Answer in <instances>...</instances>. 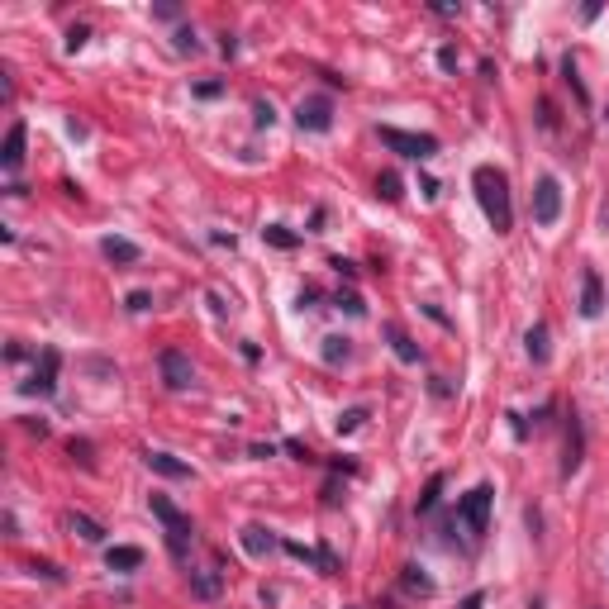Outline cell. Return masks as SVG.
Returning <instances> with one entry per match:
<instances>
[{"instance_id": "obj_13", "label": "cell", "mask_w": 609, "mask_h": 609, "mask_svg": "<svg viewBox=\"0 0 609 609\" xmlns=\"http://www.w3.org/2000/svg\"><path fill=\"white\" fill-rule=\"evenodd\" d=\"M53 376H58V353H53V348H48V353H43V367L39 372H34V381H29V386H24V391H53Z\"/></svg>"}, {"instance_id": "obj_5", "label": "cell", "mask_w": 609, "mask_h": 609, "mask_svg": "<svg viewBox=\"0 0 609 609\" xmlns=\"http://www.w3.org/2000/svg\"><path fill=\"white\" fill-rule=\"evenodd\" d=\"M158 367H162L167 391H191V386H196V367H191V357L177 353V348H167V353L158 357Z\"/></svg>"}, {"instance_id": "obj_18", "label": "cell", "mask_w": 609, "mask_h": 609, "mask_svg": "<svg viewBox=\"0 0 609 609\" xmlns=\"http://www.w3.org/2000/svg\"><path fill=\"white\" fill-rule=\"evenodd\" d=\"M191 590H196L200 600H215V595H219V576H215V571H191Z\"/></svg>"}, {"instance_id": "obj_12", "label": "cell", "mask_w": 609, "mask_h": 609, "mask_svg": "<svg viewBox=\"0 0 609 609\" xmlns=\"http://www.w3.org/2000/svg\"><path fill=\"white\" fill-rule=\"evenodd\" d=\"M243 548L253 552V557H267V552L276 548L272 529H262V524H248V529H243Z\"/></svg>"}, {"instance_id": "obj_19", "label": "cell", "mask_w": 609, "mask_h": 609, "mask_svg": "<svg viewBox=\"0 0 609 609\" xmlns=\"http://www.w3.org/2000/svg\"><path fill=\"white\" fill-rule=\"evenodd\" d=\"M72 529H77L81 538H86V543H100V538H105V529H100L91 514H72Z\"/></svg>"}, {"instance_id": "obj_28", "label": "cell", "mask_w": 609, "mask_h": 609, "mask_svg": "<svg viewBox=\"0 0 609 609\" xmlns=\"http://www.w3.org/2000/svg\"><path fill=\"white\" fill-rule=\"evenodd\" d=\"M438 67H448V72H452V67H457V53H452V48H443V53H438Z\"/></svg>"}, {"instance_id": "obj_17", "label": "cell", "mask_w": 609, "mask_h": 609, "mask_svg": "<svg viewBox=\"0 0 609 609\" xmlns=\"http://www.w3.org/2000/svg\"><path fill=\"white\" fill-rule=\"evenodd\" d=\"M386 338H391V348H395V357H400V362H419V348H414V343L400 334L395 324H386Z\"/></svg>"}, {"instance_id": "obj_11", "label": "cell", "mask_w": 609, "mask_h": 609, "mask_svg": "<svg viewBox=\"0 0 609 609\" xmlns=\"http://www.w3.org/2000/svg\"><path fill=\"white\" fill-rule=\"evenodd\" d=\"M100 253L110 257V262H124V267H134L138 262V243H129V238H100Z\"/></svg>"}, {"instance_id": "obj_2", "label": "cell", "mask_w": 609, "mask_h": 609, "mask_svg": "<svg viewBox=\"0 0 609 609\" xmlns=\"http://www.w3.org/2000/svg\"><path fill=\"white\" fill-rule=\"evenodd\" d=\"M148 510H153V519L167 529V548H172V557H177V562H186V557H191V543H196L191 519H186V514H181L167 495H153V500H148Z\"/></svg>"}, {"instance_id": "obj_23", "label": "cell", "mask_w": 609, "mask_h": 609, "mask_svg": "<svg viewBox=\"0 0 609 609\" xmlns=\"http://www.w3.org/2000/svg\"><path fill=\"white\" fill-rule=\"evenodd\" d=\"M262 234H267V243H276V248H295V234H286L281 224H267Z\"/></svg>"}, {"instance_id": "obj_29", "label": "cell", "mask_w": 609, "mask_h": 609, "mask_svg": "<svg viewBox=\"0 0 609 609\" xmlns=\"http://www.w3.org/2000/svg\"><path fill=\"white\" fill-rule=\"evenodd\" d=\"M486 605V595H481V590H476V595H467V600H462V609H481Z\"/></svg>"}, {"instance_id": "obj_25", "label": "cell", "mask_w": 609, "mask_h": 609, "mask_svg": "<svg viewBox=\"0 0 609 609\" xmlns=\"http://www.w3.org/2000/svg\"><path fill=\"white\" fill-rule=\"evenodd\" d=\"M177 48H181V53H196V48H200L196 34H191V29H181V34H177Z\"/></svg>"}, {"instance_id": "obj_8", "label": "cell", "mask_w": 609, "mask_h": 609, "mask_svg": "<svg viewBox=\"0 0 609 609\" xmlns=\"http://www.w3.org/2000/svg\"><path fill=\"white\" fill-rule=\"evenodd\" d=\"M143 462H148V472L167 476V481H191V462H181L172 452H143Z\"/></svg>"}, {"instance_id": "obj_10", "label": "cell", "mask_w": 609, "mask_h": 609, "mask_svg": "<svg viewBox=\"0 0 609 609\" xmlns=\"http://www.w3.org/2000/svg\"><path fill=\"white\" fill-rule=\"evenodd\" d=\"M20 162H24V124H10L5 148H0V167H5V172H15Z\"/></svg>"}, {"instance_id": "obj_6", "label": "cell", "mask_w": 609, "mask_h": 609, "mask_svg": "<svg viewBox=\"0 0 609 609\" xmlns=\"http://www.w3.org/2000/svg\"><path fill=\"white\" fill-rule=\"evenodd\" d=\"M557 215H562V186H557V177H543L533 186V219L538 224H557Z\"/></svg>"}, {"instance_id": "obj_21", "label": "cell", "mask_w": 609, "mask_h": 609, "mask_svg": "<svg viewBox=\"0 0 609 609\" xmlns=\"http://www.w3.org/2000/svg\"><path fill=\"white\" fill-rule=\"evenodd\" d=\"M348 338H324V362H348Z\"/></svg>"}, {"instance_id": "obj_1", "label": "cell", "mask_w": 609, "mask_h": 609, "mask_svg": "<svg viewBox=\"0 0 609 609\" xmlns=\"http://www.w3.org/2000/svg\"><path fill=\"white\" fill-rule=\"evenodd\" d=\"M472 186H476V200H481L486 219H491V229H495V234H510V229H514V200H510V181H505V172H495V167H476Z\"/></svg>"}, {"instance_id": "obj_16", "label": "cell", "mask_w": 609, "mask_h": 609, "mask_svg": "<svg viewBox=\"0 0 609 609\" xmlns=\"http://www.w3.org/2000/svg\"><path fill=\"white\" fill-rule=\"evenodd\" d=\"M110 571H134V567H143V552L138 548H110Z\"/></svg>"}, {"instance_id": "obj_26", "label": "cell", "mask_w": 609, "mask_h": 609, "mask_svg": "<svg viewBox=\"0 0 609 609\" xmlns=\"http://www.w3.org/2000/svg\"><path fill=\"white\" fill-rule=\"evenodd\" d=\"M148 305H153V295H148V291H134V295H129V310H148Z\"/></svg>"}, {"instance_id": "obj_15", "label": "cell", "mask_w": 609, "mask_h": 609, "mask_svg": "<svg viewBox=\"0 0 609 609\" xmlns=\"http://www.w3.org/2000/svg\"><path fill=\"white\" fill-rule=\"evenodd\" d=\"M524 348H529L533 362H548V324H533L529 338H524Z\"/></svg>"}, {"instance_id": "obj_9", "label": "cell", "mask_w": 609, "mask_h": 609, "mask_svg": "<svg viewBox=\"0 0 609 609\" xmlns=\"http://www.w3.org/2000/svg\"><path fill=\"white\" fill-rule=\"evenodd\" d=\"M600 310H605V286H600V276L595 272H586L581 276V315L595 319Z\"/></svg>"}, {"instance_id": "obj_14", "label": "cell", "mask_w": 609, "mask_h": 609, "mask_svg": "<svg viewBox=\"0 0 609 609\" xmlns=\"http://www.w3.org/2000/svg\"><path fill=\"white\" fill-rule=\"evenodd\" d=\"M581 467V424L571 419V433H567V457H562V476H571Z\"/></svg>"}, {"instance_id": "obj_7", "label": "cell", "mask_w": 609, "mask_h": 609, "mask_svg": "<svg viewBox=\"0 0 609 609\" xmlns=\"http://www.w3.org/2000/svg\"><path fill=\"white\" fill-rule=\"evenodd\" d=\"M295 124L300 129H310V134H324L329 124H334V105H329V96H310L295 105Z\"/></svg>"}, {"instance_id": "obj_20", "label": "cell", "mask_w": 609, "mask_h": 609, "mask_svg": "<svg viewBox=\"0 0 609 609\" xmlns=\"http://www.w3.org/2000/svg\"><path fill=\"white\" fill-rule=\"evenodd\" d=\"M405 590H414V595H433V581L419 567H405Z\"/></svg>"}, {"instance_id": "obj_3", "label": "cell", "mask_w": 609, "mask_h": 609, "mask_svg": "<svg viewBox=\"0 0 609 609\" xmlns=\"http://www.w3.org/2000/svg\"><path fill=\"white\" fill-rule=\"evenodd\" d=\"M381 143L391 148V153H400V158H414V162H429L433 153H438V138L433 134H405V129H381Z\"/></svg>"}, {"instance_id": "obj_22", "label": "cell", "mask_w": 609, "mask_h": 609, "mask_svg": "<svg viewBox=\"0 0 609 609\" xmlns=\"http://www.w3.org/2000/svg\"><path fill=\"white\" fill-rule=\"evenodd\" d=\"M376 191H381L386 200H400V177H395V172H381V181H376Z\"/></svg>"}, {"instance_id": "obj_27", "label": "cell", "mask_w": 609, "mask_h": 609, "mask_svg": "<svg viewBox=\"0 0 609 609\" xmlns=\"http://www.w3.org/2000/svg\"><path fill=\"white\" fill-rule=\"evenodd\" d=\"M81 43H86V29H72V34H67V48H72V53H77Z\"/></svg>"}, {"instance_id": "obj_24", "label": "cell", "mask_w": 609, "mask_h": 609, "mask_svg": "<svg viewBox=\"0 0 609 609\" xmlns=\"http://www.w3.org/2000/svg\"><path fill=\"white\" fill-rule=\"evenodd\" d=\"M362 419H367V410H348L343 419H338V433H353L357 424H362Z\"/></svg>"}, {"instance_id": "obj_4", "label": "cell", "mask_w": 609, "mask_h": 609, "mask_svg": "<svg viewBox=\"0 0 609 609\" xmlns=\"http://www.w3.org/2000/svg\"><path fill=\"white\" fill-rule=\"evenodd\" d=\"M491 505H495V491L491 486H476V491L462 495L457 514H462V524H467L472 533H486V524H491Z\"/></svg>"}]
</instances>
